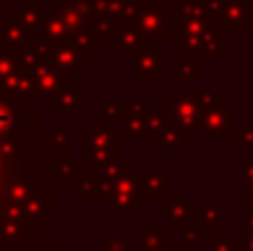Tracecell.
<instances>
[{"label": "cell", "mask_w": 253, "mask_h": 251, "mask_svg": "<svg viewBox=\"0 0 253 251\" xmlns=\"http://www.w3.org/2000/svg\"><path fill=\"white\" fill-rule=\"evenodd\" d=\"M245 147H253V123H245L233 136V149H245Z\"/></svg>", "instance_id": "obj_10"}, {"label": "cell", "mask_w": 253, "mask_h": 251, "mask_svg": "<svg viewBox=\"0 0 253 251\" xmlns=\"http://www.w3.org/2000/svg\"><path fill=\"white\" fill-rule=\"evenodd\" d=\"M138 34L142 38L151 40V38H169L171 31V18L169 13H165L162 9L153 7V9H144L138 16Z\"/></svg>", "instance_id": "obj_2"}, {"label": "cell", "mask_w": 253, "mask_h": 251, "mask_svg": "<svg viewBox=\"0 0 253 251\" xmlns=\"http://www.w3.org/2000/svg\"><path fill=\"white\" fill-rule=\"evenodd\" d=\"M247 2H249V4H251V9H253V0H247Z\"/></svg>", "instance_id": "obj_16"}, {"label": "cell", "mask_w": 253, "mask_h": 251, "mask_svg": "<svg viewBox=\"0 0 253 251\" xmlns=\"http://www.w3.org/2000/svg\"><path fill=\"white\" fill-rule=\"evenodd\" d=\"M140 251H180V249L175 247L173 240H169V243H162V245H158V247H142Z\"/></svg>", "instance_id": "obj_12"}, {"label": "cell", "mask_w": 253, "mask_h": 251, "mask_svg": "<svg viewBox=\"0 0 253 251\" xmlns=\"http://www.w3.org/2000/svg\"><path fill=\"white\" fill-rule=\"evenodd\" d=\"M220 220H222V209H220L218 205H211V207H205L200 213H198V222H200L202 229L218 231Z\"/></svg>", "instance_id": "obj_8"}, {"label": "cell", "mask_w": 253, "mask_h": 251, "mask_svg": "<svg viewBox=\"0 0 253 251\" xmlns=\"http://www.w3.org/2000/svg\"><path fill=\"white\" fill-rule=\"evenodd\" d=\"M31 251H60V245H56V243H44V245L34 243Z\"/></svg>", "instance_id": "obj_13"}, {"label": "cell", "mask_w": 253, "mask_h": 251, "mask_svg": "<svg viewBox=\"0 0 253 251\" xmlns=\"http://www.w3.org/2000/svg\"><path fill=\"white\" fill-rule=\"evenodd\" d=\"M236 249V243L229 234H222V231H215L213 234V247L211 251H233Z\"/></svg>", "instance_id": "obj_11"}, {"label": "cell", "mask_w": 253, "mask_h": 251, "mask_svg": "<svg viewBox=\"0 0 253 251\" xmlns=\"http://www.w3.org/2000/svg\"><path fill=\"white\" fill-rule=\"evenodd\" d=\"M102 243H105V251H129V234L123 236L102 234Z\"/></svg>", "instance_id": "obj_9"}, {"label": "cell", "mask_w": 253, "mask_h": 251, "mask_svg": "<svg viewBox=\"0 0 253 251\" xmlns=\"http://www.w3.org/2000/svg\"><path fill=\"white\" fill-rule=\"evenodd\" d=\"M224 29H249L251 27V4L247 0H229L220 13Z\"/></svg>", "instance_id": "obj_3"}, {"label": "cell", "mask_w": 253, "mask_h": 251, "mask_svg": "<svg viewBox=\"0 0 253 251\" xmlns=\"http://www.w3.org/2000/svg\"><path fill=\"white\" fill-rule=\"evenodd\" d=\"M233 251H247V249H242V245H240V243H236V249H233Z\"/></svg>", "instance_id": "obj_15"}, {"label": "cell", "mask_w": 253, "mask_h": 251, "mask_svg": "<svg viewBox=\"0 0 253 251\" xmlns=\"http://www.w3.org/2000/svg\"><path fill=\"white\" fill-rule=\"evenodd\" d=\"M135 62V71L133 78H158L160 76V53L158 51H142Z\"/></svg>", "instance_id": "obj_4"}, {"label": "cell", "mask_w": 253, "mask_h": 251, "mask_svg": "<svg viewBox=\"0 0 253 251\" xmlns=\"http://www.w3.org/2000/svg\"><path fill=\"white\" fill-rule=\"evenodd\" d=\"M138 182H140V187H144V189L151 187V191H147V196H149V200H156L162 191L169 189V173H160V171L140 173ZM140 194H142V191H140Z\"/></svg>", "instance_id": "obj_5"}, {"label": "cell", "mask_w": 253, "mask_h": 251, "mask_svg": "<svg viewBox=\"0 0 253 251\" xmlns=\"http://www.w3.org/2000/svg\"><path fill=\"white\" fill-rule=\"evenodd\" d=\"M198 71H200V62L191 60V56L182 58V60H175L173 62V78L175 80H196L198 78Z\"/></svg>", "instance_id": "obj_7"}, {"label": "cell", "mask_w": 253, "mask_h": 251, "mask_svg": "<svg viewBox=\"0 0 253 251\" xmlns=\"http://www.w3.org/2000/svg\"><path fill=\"white\" fill-rule=\"evenodd\" d=\"M140 38H142V36L138 34V29L123 27V34H116L111 44H114L116 49H120V51L125 53V58H129V53H133V49L140 44Z\"/></svg>", "instance_id": "obj_6"}, {"label": "cell", "mask_w": 253, "mask_h": 251, "mask_svg": "<svg viewBox=\"0 0 253 251\" xmlns=\"http://www.w3.org/2000/svg\"><path fill=\"white\" fill-rule=\"evenodd\" d=\"M229 118H231V105L222 102V98L202 109L200 118H198V131L207 140H218V138H227L231 127H229Z\"/></svg>", "instance_id": "obj_1"}, {"label": "cell", "mask_w": 253, "mask_h": 251, "mask_svg": "<svg viewBox=\"0 0 253 251\" xmlns=\"http://www.w3.org/2000/svg\"><path fill=\"white\" fill-rule=\"evenodd\" d=\"M242 249L253 251V231H245V238H242Z\"/></svg>", "instance_id": "obj_14"}]
</instances>
